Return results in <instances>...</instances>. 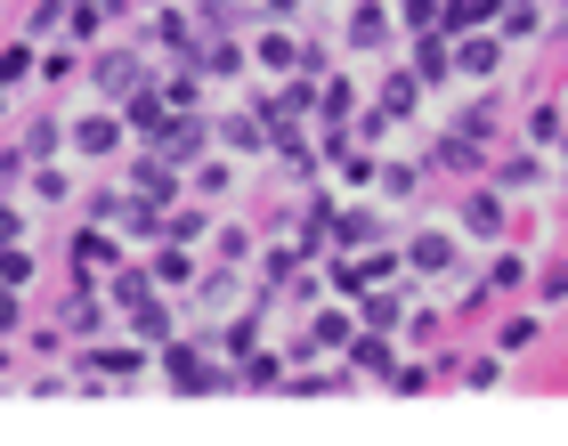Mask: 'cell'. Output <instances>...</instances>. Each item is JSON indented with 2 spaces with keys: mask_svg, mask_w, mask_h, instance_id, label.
I'll use <instances>...</instances> for the list:
<instances>
[{
  "mask_svg": "<svg viewBox=\"0 0 568 446\" xmlns=\"http://www.w3.org/2000/svg\"><path fill=\"white\" fill-rule=\"evenodd\" d=\"M163 382L179 389V398H212V389H236V365H212V349H203V341H163Z\"/></svg>",
  "mask_w": 568,
  "mask_h": 446,
  "instance_id": "obj_1",
  "label": "cell"
},
{
  "mask_svg": "<svg viewBox=\"0 0 568 446\" xmlns=\"http://www.w3.org/2000/svg\"><path fill=\"white\" fill-rule=\"evenodd\" d=\"M65 146L82 154V163H114L122 146H131V122H122V107H98V114H73L65 122Z\"/></svg>",
  "mask_w": 568,
  "mask_h": 446,
  "instance_id": "obj_2",
  "label": "cell"
},
{
  "mask_svg": "<svg viewBox=\"0 0 568 446\" xmlns=\"http://www.w3.org/2000/svg\"><path fill=\"white\" fill-rule=\"evenodd\" d=\"M73 365H82V374H98V382H139L146 365H154V349H146V341H90Z\"/></svg>",
  "mask_w": 568,
  "mask_h": 446,
  "instance_id": "obj_3",
  "label": "cell"
},
{
  "mask_svg": "<svg viewBox=\"0 0 568 446\" xmlns=\"http://www.w3.org/2000/svg\"><path fill=\"white\" fill-rule=\"evenodd\" d=\"M90 82H98V98H114V107H122V98H131L139 82H154V73H146L139 49H98V58H90Z\"/></svg>",
  "mask_w": 568,
  "mask_h": 446,
  "instance_id": "obj_4",
  "label": "cell"
},
{
  "mask_svg": "<svg viewBox=\"0 0 568 446\" xmlns=\"http://www.w3.org/2000/svg\"><path fill=\"white\" fill-rule=\"evenodd\" d=\"M122 187H131V195H146V203H163V212H171V203H179V163H171V154H131V171H122Z\"/></svg>",
  "mask_w": 568,
  "mask_h": 446,
  "instance_id": "obj_5",
  "label": "cell"
},
{
  "mask_svg": "<svg viewBox=\"0 0 568 446\" xmlns=\"http://www.w3.org/2000/svg\"><path fill=\"white\" fill-rule=\"evenodd\" d=\"M390 235V220L374 212V203H333V252H366Z\"/></svg>",
  "mask_w": 568,
  "mask_h": 446,
  "instance_id": "obj_6",
  "label": "cell"
},
{
  "mask_svg": "<svg viewBox=\"0 0 568 446\" xmlns=\"http://www.w3.org/2000/svg\"><path fill=\"white\" fill-rule=\"evenodd\" d=\"M342 357H349V374H357V382H390V365H398L390 333H374V325H357V333L342 341Z\"/></svg>",
  "mask_w": 568,
  "mask_h": 446,
  "instance_id": "obj_7",
  "label": "cell"
},
{
  "mask_svg": "<svg viewBox=\"0 0 568 446\" xmlns=\"http://www.w3.org/2000/svg\"><path fill=\"white\" fill-rule=\"evenodd\" d=\"M430 171H455V179H471V171H487L496 154H487V139H471V130H447V139H430V154H423Z\"/></svg>",
  "mask_w": 568,
  "mask_h": 446,
  "instance_id": "obj_8",
  "label": "cell"
},
{
  "mask_svg": "<svg viewBox=\"0 0 568 446\" xmlns=\"http://www.w3.org/2000/svg\"><path fill=\"white\" fill-rule=\"evenodd\" d=\"M203 146H212V122H203V107H195V114H171V122H163V139H154V154H171L179 171L203 163Z\"/></svg>",
  "mask_w": 568,
  "mask_h": 446,
  "instance_id": "obj_9",
  "label": "cell"
},
{
  "mask_svg": "<svg viewBox=\"0 0 568 446\" xmlns=\"http://www.w3.org/2000/svg\"><path fill=\"white\" fill-rule=\"evenodd\" d=\"M390 9H382V0H349V17H342V49H357V58H366V49H382L390 41Z\"/></svg>",
  "mask_w": 568,
  "mask_h": 446,
  "instance_id": "obj_10",
  "label": "cell"
},
{
  "mask_svg": "<svg viewBox=\"0 0 568 446\" xmlns=\"http://www.w3.org/2000/svg\"><path fill=\"white\" fill-rule=\"evenodd\" d=\"M504 227H511V212H504V187H496V179L463 195V235H479V244H496Z\"/></svg>",
  "mask_w": 568,
  "mask_h": 446,
  "instance_id": "obj_11",
  "label": "cell"
},
{
  "mask_svg": "<svg viewBox=\"0 0 568 446\" xmlns=\"http://www.w3.org/2000/svg\"><path fill=\"white\" fill-rule=\"evenodd\" d=\"M496 65H504V33H463L455 41V73L463 82H496Z\"/></svg>",
  "mask_w": 568,
  "mask_h": 446,
  "instance_id": "obj_12",
  "label": "cell"
},
{
  "mask_svg": "<svg viewBox=\"0 0 568 446\" xmlns=\"http://www.w3.org/2000/svg\"><path fill=\"white\" fill-rule=\"evenodd\" d=\"M98 268H122V244L90 220V227H73V276H98Z\"/></svg>",
  "mask_w": 568,
  "mask_h": 446,
  "instance_id": "obj_13",
  "label": "cell"
},
{
  "mask_svg": "<svg viewBox=\"0 0 568 446\" xmlns=\"http://www.w3.org/2000/svg\"><path fill=\"white\" fill-rule=\"evenodd\" d=\"M244 65H252V49H244V41H227V33H212V41L195 49V73H203V82H236Z\"/></svg>",
  "mask_w": 568,
  "mask_h": 446,
  "instance_id": "obj_14",
  "label": "cell"
},
{
  "mask_svg": "<svg viewBox=\"0 0 568 446\" xmlns=\"http://www.w3.org/2000/svg\"><path fill=\"white\" fill-rule=\"evenodd\" d=\"M146 41L163 49V58H179V65H195V49H203V41H195V24L179 17V9H154V24H146Z\"/></svg>",
  "mask_w": 568,
  "mask_h": 446,
  "instance_id": "obj_15",
  "label": "cell"
},
{
  "mask_svg": "<svg viewBox=\"0 0 568 446\" xmlns=\"http://www.w3.org/2000/svg\"><path fill=\"white\" fill-rule=\"evenodd\" d=\"M487 179H496L504 195H528L536 179H545V146H520V154H504V163H487Z\"/></svg>",
  "mask_w": 568,
  "mask_h": 446,
  "instance_id": "obj_16",
  "label": "cell"
},
{
  "mask_svg": "<svg viewBox=\"0 0 568 446\" xmlns=\"http://www.w3.org/2000/svg\"><path fill=\"white\" fill-rule=\"evenodd\" d=\"M65 333H106V301H98V276H73V301H65Z\"/></svg>",
  "mask_w": 568,
  "mask_h": 446,
  "instance_id": "obj_17",
  "label": "cell"
},
{
  "mask_svg": "<svg viewBox=\"0 0 568 446\" xmlns=\"http://www.w3.org/2000/svg\"><path fill=\"white\" fill-rule=\"evenodd\" d=\"M374 107H382V114H390V122H406V114H415V107H423V73H415V65H398V73H390V82H382V90H374Z\"/></svg>",
  "mask_w": 568,
  "mask_h": 446,
  "instance_id": "obj_18",
  "label": "cell"
},
{
  "mask_svg": "<svg viewBox=\"0 0 568 446\" xmlns=\"http://www.w3.org/2000/svg\"><path fill=\"white\" fill-rule=\"evenodd\" d=\"M504 0H438V33H487Z\"/></svg>",
  "mask_w": 568,
  "mask_h": 446,
  "instance_id": "obj_19",
  "label": "cell"
},
{
  "mask_svg": "<svg viewBox=\"0 0 568 446\" xmlns=\"http://www.w3.org/2000/svg\"><path fill=\"white\" fill-rule=\"evenodd\" d=\"M406 65L423 73V90H438V82L455 73V49H447V33H415V58H406Z\"/></svg>",
  "mask_w": 568,
  "mask_h": 446,
  "instance_id": "obj_20",
  "label": "cell"
},
{
  "mask_svg": "<svg viewBox=\"0 0 568 446\" xmlns=\"http://www.w3.org/2000/svg\"><path fill=\"white\" fill-rule=\"evenodd\" d=\"M146 276H154V293H179V284H195V260H187V244H154Z\"/></svg>",
  "mask_w": 568,
  "mask_h": 446,
  "instance_id": "obj_21",
  "label": "cell"
},
{
  "mask_svg": "<svg viewBox=\"0 0 568 446\" xmlns=\"http://www.w3.org/2000/svg\"><path fill=\"white\" fill-rule=\"evenodd\" d=\"M284 349H244V365H236V389H284Z\"/></svg>",
  "mask_w": 568,
  "mask_h": 446,
  "instance_id": "obj_22",
  "label": "cell"
},
{
  "mask_svg": "<svg viewBox=\"0 0 568 446\" xmlns=\"http://www.w3.org/2000/svg\"><path fill=\"white\" fill-rule=\"evenodd\" d=\"M252 58H261L268 73H301V41L284 33V24H261V41H252Z\"/></svg>",
  "mask_w": 568,
  "mask_h": 446,
  "instance_id": "obj_23",
  "label": "cell"
},
{
  "mask_svg": "<svg viewBox=\"0 0 568 446\" xmlns=\"http://www.w3.org/2000/svg\"><path fill=\"white\" fill-rule=\"evenodd\" d=\"M212 130H220L236 154H268V122H261V107H252V114H227V122H212Z\"/></svg>",
  "mask_w": 568,
  "mask_h": 446,
  "instance_id": "obj_24",
  "label": "cell"
},
{
  "mask_svg": "<svg viewBox=\"0 0 568 446\" xmlns=\"http://www.w3.org/2000/svg\"><path fill=\"white\" fill-rule=\"evenodd\" d=\"M406 268L447 276V268H455V244H447V235H406Z\"/></svg>",
  "mask_w": 568,
  "mask_h": 446,
  "instance_id": "obj_25",
  "label": "cell"
},
{
  "mask_svg": "<svg viewBox=\"0 0 568 446\" xmlns=\"http://www.w3.org/2000/svg\"><path fill=\"white\" fill-rule=\"evenodd\" d=\"M33 73H41V41H9V49H0V90H17V82H33Z\"/></svg>",
  "mask_w": 568,
  "mask_h": 446,
  "instance_id": "obj_26",
  "label": "cell"
},
{
  "mask_svg": "<svg viewBox=\"0 0 568 446\" xmlns=\"http://www.w3.org/2000/svg\"><path fill=\"white\" fill-rule=\"evenodd\" d=\"M496 33H504V41H536V33H545V9H536V0H504V9H496Z\"/></svg>",
  "mask_w": 568,
  "mask_h": 446,
  "instance_id": "obj_27",
  "label": "cell"
},
{
  "mask_svg": "<svg viewBox=\"0 0 568 446\" xmlns=\"http://www.w3.org/2000/svg\"><path fill=\"white\" fill-rule=\"evenodd\" d=\"M308 341H317V349H342V341L357 333V317H349V308H308V325H301Z\"/></svg>",
  "mask_w": 568,
  "mask_h": 446,
  "instance_id": "obj_28",
  "label": "cell"
},
{
  "mask_svg": "<svg viewBox=\"0 0 568 446\" xmlns=\"http://www.w3.org/2000/svg\"><path fill=\"white\" fill-rule=\"evenodd\" d=\"M122 317H131V333L146 341V349H163V341H171V308H163V301H154V293H146L139 308H122Z\"/></svg>",
  "mask_w": 568,
  "mask_h": 446,
  "instance_id": "obj_29",
  "label": "cell"
},
{
  "mask_svg": "<svg viewBox=\"0 0 568 446\" xmlns=\"http://www.w3.org/2000/svg\"><path fill=\"white\" fill-rule=\"evenodd\" d=\"M17 146L33 154V163H49V154L65 146V122H58V114H33V122H24V139H17Z\"/></svg>",
  "mask_w": 568,
  "mask_h": 446,
  "instance_id": "obj_30",
  "label": "cell"
},
{
  "mask_svg": "<svg viewBox=\"0 0 568 446\" xmlns=\"http://www.w3.org/2000/svg\"><path fill=\"white\" fill-rule=\"evenodd\" d=\"M24 187H33L41 203H65V195H73V171L58 163V154H49V163H33V171H24Z\"/></svg>",
  "mask_w": 568,
  "mask_h": 446,
  "instance_id": "obj_31",
  "label": "cell"
},
{
  "mask_svg": "<svg viewBox=\"0 0 568 446\" xmlns=\"http://www.w3.org/2000/svg\"><path fill=\"white\" fill-rule=\"evenodd\" d=\"M154 293V276L146 268H114V284H106V308H139Z\"/></svg>",
  "mask_w": 568,
  "mask_h": 446,
  "instance_id": "obj_32",
  "label": "cell"
},
{
  "mask_svg": "<svg viewBox=\"0 0 568 446\" xmlns=\"http://www.w3.org/2000/svg\"><path fill=\"white\" fill-rule=\"evenodd\" d=\"M212 235V212H163V244H203Z\"/></svg>",
  "mask_w": 568,
  "mask_h": 446,
  "instance_id": "obj_33",
  "label": "cell"
},
{
  "mask_svg": "<svg viewBox=\"0 0 568 446\" xmlns=\"http://www.w3.org/2000/svg\"><path fill=\"white\" fill-rule=\"evenodd\" d=\"M24 41H65V0H41V9L24 17Z\"/></svg>",
  "mask_w": 568,
  "mask_h": 446,
  "instance_id": "obj_34",
  "label": "cell"
},
{
  "mask_svg": "<svg viewBox=\"0 0 568 446\" xmlns=\"http://www.w3.org/2000/svg\"><path fill=\"white\" fill-rule=\"evenodd\" d=\"M430 382H438V365H430V357H415V365H390V389H398V398H423Z\"/></svg>",
  "mask_w": 568,
  "mask_h": 446,
  "instance_id": "obj_35",
  "label": "cell"
},
{
  "mask_svg": "<svg viewBox=\"0 0 568 446\" xmlns=\"http://www.w3.org/2000/svg\"><path fill=\"white\" fill-rule=\"evenodd\" d=\"M560 130H568V114L552 107V98H545V107H528V146H552Z\"/></svg>",
  "mask_w": 568,
  "mask_h": 446,
  "instance_id": "obj_36",
  "label": "cell"
},
{
  "mask_svg": "<svg viewBox=\"0 0 568 446\" xmlns=\"http://www.w3.org/2000/svg\"><path fill=\"white\" fill-rule=\"evenodd\" d=\"M349 139H357V146H382V139H390V114H382V107H357V114H349Z\"/></svg>",
  "mask_w": 568,
  "mask_h": 446,
  "instance_id": "obj_37",
  "label": "cell"
},
{
  "mask_svg": "<svg viewBox=\"0 0 568 446\" xmlns=\"http://www.w3.org/2000/svg\"><path fill=\"white\" fill-rule=\"evenodd\" d=\"M212 252L227 260V268H244L252 260V227H212Z\"/></svg>",
  "mask_w": 568,
  "mask_h": 446,
  "instance_id": "obj_38",
  "label": "cell"
},
{
  "mask_svg": "<svg viewBox=\"0 0 568 446\" xmlns=\"http://www.w3.org/2000/svg\"><path fill=\"white\" fill-rule=\"evenodd\" d=\"M487 284H496V293H520V284H528V260L496 252V260H487Z\"/></svg>",
  "mask_w": 568,
  "mask_h": 446,
  "instance_id": "obj_39",
  "label": "cell"
},
{
  "mask_svg": "<svg viewBox=\"0 0 568 446\" xmlns=\"http://www.w3.org/2000/svg\"><path fill=\"white\" fill-rule=\"evenodd\" d=\"M73 73H82V65H73V41H65V49H41V82H49V90H65Z\"/></svg>",
  "mask_w": 568,
  "mask_h": 446,
  "instance_id": "obj_40",
  "label": "cell"
},
{
  "mask_svg": "<svg viewBox=\"0 0 568 446\" xmlns=\"http://www.w3.org/2000/svg\"><path fill=\"white\" fill-rule=\"evenodd\" d=\"M374 187H382V195H415V187H423V171H415V163H382Z\"/></svg>",
  "mask_w": 568,
  "mask_h": 446,
  "instance_id": "obj_41",
  "label": "cell"
},
{
  "mask_svg": "<svg viewBox=\"0 0 568 446\" xmlns=\"http://www.w3.org/2000/svg\"><path fill=\"white\" fill-rule=\"evenodd\" d=\"M398 24L406 33H438V0H398Z\"/></svg>",
  "mask_w": 568,
  "mask_h": 446,
  "instance_id": "obj_42",
  "label": "cell"
},
{
  "mask_svg": "<svg viewBox=\"0 0 568 446\" xmlns=\"http://www.w3.org/2000/svg\"><path fill=\"white\" fill-rule=\"evenodd\" d=\"M455 382H463V389H496V382H504V357H471Z\"/></svg>",
  "mask_w": 568,
  "mask_h": 446,
  "instance_id": "obj_43",
  "label": "cell"
},
{
  "mask_svg": "<svg viewBox=\"0 0 568 446\" xmlns=\"http://www.w3.org/2000/svg\"><path fill=\"white\" fill-rule=\"evenodd\" d=\"M528 341H536V317H504V333H496V349H504V357H520Z\"/></svg>",
  "mask_w": 568,
  "mask_h": 446,
  "instance_id": "obj_44",
  "label": "cell"
},
{
  "mask_svg": "<svg viewBox=\"0 0 568 446\" xmlns=\"http://www.w3.org/2000/svg\"><path fill=\"white\" fill-rule=\"evenodd\" d=\"M24 171H33V154H24V146H0V195H9Z\"/></svg>",
  "mask_w": 568,
  "mask_h": 446,
  "instance_id": "obj_45",
  "label": "cell"
},
{
  "mask_svg": "<svg viewBox=\"0 0 568 446\" xmlns=\"http://www.w3.org/2000/svg\"><path fill=\"white\" fill-rule=\"evenodd\" d=\"M301 73H308V82H325V73H333V49H325V41H301Z\"/></svg>",
  "mask_w": 568,
  "mask_h": 446,
  "instance_id": "obj_46",
  "label": "cell"
},
{
  "mask_svg": "<svg viewBox=\"0 0 568 446\" xmlns=\"http://www.w3.org/2000/svg\"><path fill=\"white\" fill-rule=\"evenodd\" d=\"M227 179H236L227 163H195V195H227Z\"/></svg>",
  "mask_w": 568,
  "mask_h": 446,
  "instance_id": "obj_47",
  "label": "cell"
},
{
  "mask_svg": "<svg viewBox=\"0 0 568 446\" xmlns=\"http://www.w3.org/2000/svg\"><path fill=\"white\" fill-rule=\"evenodd\" d=\"M536 301L560 308V301H568V268H545V276H536Z\"/></svg>",
  "mask_w": 568,
  "mask_h": 446,
  "instance_id": "obj_48",
  "label": "cell"
},
{
  "mask_svg": "<svg viewBox=\"0 0 568 446\" xmlns=\"http://www.w3.org/2000/svg\"><path fill=\"white\" fill-rule=\"evenodd\" d=\"M17 317H24V301H17V284H0V333H17Z\"/></svg>",
  "mask_w": 568,
  "mask_h": 446,
  "instance_id": "obj_49",
  "label": "cell"
},
{
  "mask_svg": "<svg viewBox=\"0 0 568 446\" xmlns=\"http://www.w3.org/2000/svg\"><path fill=\"white\" fill-rule=\"evenodd\" d=\"M17 235H24V212H17V203H0V244H17Z\"/></svg>",
  "mask_w": 568,
  "mask_h": 446,
  "instance_id": "obj_50",
  "label": "cell"
},
{
  "mask_svg": "<svg viewBox=\"0 0 568 446\" xmlns=\"http://www.w3.org/2000/svg\"><path fill=\"white\" fill-rule=\"evenodd\" d=\"M82 9H98V17H106V24H114L122 9H131V0H82Z\"/></svg>",
  "mask_w": 568,
  "mask_h": 446,
  "instance_id": "obj_51",
  "label": "cell"
},
{
  "mask_svg": "<svg viewBox=\"0 0 568 446\" xmlns=\"http://www.w3.org/2000/svg\"><path fill=\"white\" fill-rule=\"evenodd\" d=\"M261 9H268V17H293V9H301V0H261Z\"/></svg>",
  "mask_w": 568,
  "mask_h": 446,
  "instance_id": "obj_52",
  "label": "cell"
},
{
  "mask_svg": "<svg viewBox=\"0 0 568 446\" xmlns=\"http://www.w3.org/2000/svg\"><path fill=\"white\" fill-rule=\"evenodd\" d=\"M0 374H9V333H0Z\"/></svg>",
  "mask_w": 568,
  "mask_h": 446,
  "instance_id": "obj_53",
  "label": "cell"
},
{
  "mask_svg": "<svg viewBox=\"0 0 568 446\" xmlns=\"http://www.w3.org/2000/svg\"><path fill=\"white\" fill-rule=\"evenodd\" d=\"M0 122H9V90H0Z\"/></svg>",
  "mask_w": 568,
  "mask_h": 446,
  "instance_id": "obj_54",
  "label": "cell"
},
{
  "mask_svg": "<svg viewBox=\"0 0 568 446\" xmlns=\"http://www.w3.org/2000/svg\"><path fill=\"white\" fill-rule=\"evenodd\" d=\"M560 65H568V41H560Z\"/></svg>",
  "mask_w": 568,
  "mask_h": 446,
  "instance_id": "obj_55",
  "label": "cell"
},
{
  "mask_svg": "<svg viewBox=\"0 0 568 446\" xmlns=\"http://www.w3.org/2000/svg\"><path fill=\"white\" fill-rule=\"evenodd\" d=\"M560 146H568V130H560Z\"/></svg>",
  "mask_w": 568,
  "mask_h": 446,
  "instance_id": "obj_56",
  "label": "cell"
}]
</instances>
